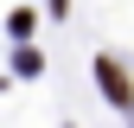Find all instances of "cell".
<instances>
[{
    "mask_svg": "<svg viewBox=\"0 0 134 128\" xmlns=\"http://www.w3.org/2000/svg\"><path fill=\"white\" fill-rule=\"evenodd\" d=\"M64 7H70V0H51V13H64Z\"/></svg>",
    "mask_w": 134,
    "mask_h": 128,
    "instance_id": "cell-2",
    "label": "cell"
},
{
    "mask_svg": "<svg viewBox=\"0 0 134 128\" xmlns=\"http://www.w3.org/2000/svg\"><path fill=\"white\" fill-rule=\"evenodd\" d=\"M96 83L109 90V103H115V109H134V83H128V71H121L115 58H96Z\"/></svg>",
    "mask_w": 134,
    "mask_h": 128,
    "instance_id": "cell-1",
    "label": "cell"
}]
</instances>
